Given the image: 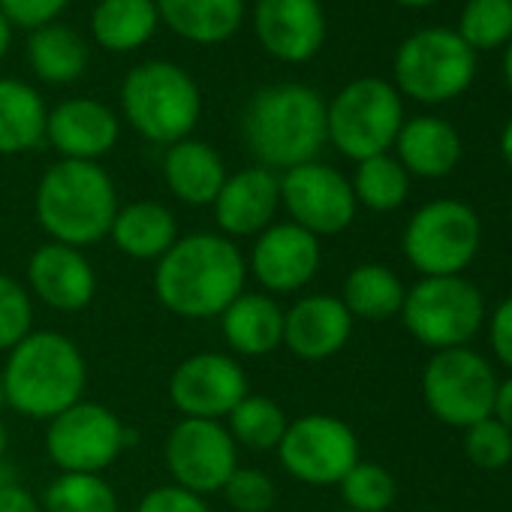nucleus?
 Here are the masks:
<instances>
[{"instance_id":"nucleus-44","label":"nucleus","mask_w":512,"mask_h":512,"mask_svg":"<svg viewBox=\"0 0 512 512\" xmlns=\"http://www.w3.org/2000/svg\"><path fill=\"white\" fill-rule=\"evenodd\" d=\"M500 154H503L506 166L512 169V118L506 121V127H503V133H500Z\"/></svg>"},{"instance_id":"nucleus-24","label":"nucleus","mask_w":512,"mask_h":512,"mask_svg":"<svg viewBox=\"0 0 512 512\" xmlns=\"http://www.w3.org/2000/svg\"><path fill=\"white\" fill-rule=\"evenodd\" d=\"M392 148L398 151V163L407 169V175L419 178H446L461 160L458 130L437 115L404 121Z\"/></svg>"},{"instance_id":"nucleus-17","label":"nucleus","mask_w":512,"mask_h":512,"mask_svg":"<svg viewBox=\"0 0 512 512\" xmlns=\"http://www.w3.org/2000/svg\"><path fill=\"white\" fill-rule=\"evenodd\" d=\"M253 34L284 64H308L326 43L320 0H256Z\"/></svg>"},{"instance_id":"nucleus-27","label":"nucleus","mask_w":512,"mask_h":512,"mask_svg":"<svg viewBox=\"0 0 512 512\" xmlns=\"http://www.w3.org/2000/svg\"><path fill=\"white\" fill-rule=\"evenodd\" d=\"M46 100L22 79H0V157H16L46 142Z\"/></svg>"},{"instance_id":"nucleus-36","label":"nucleus","mask_w":512,"mask_h":512,"mask_svg":"<svg viewBox=\"0 0 512 512\" xmlns=\"http://www.w3.org/2000/svg\"><path fill=\"white\" fill-rule=\"evenodd\" d=\"M34 332L31 293L10 275H0V353H10Z\"/></svg>"},{"instance_id":"nucleus-6","label":"nucleus","mask_w":512,"mask_h":512,"mask_svg":"<svg viewBox=\"0 0 512 512\" xmlns=\"http://www.w3.org/2000/svg\"><path fill=\"white\" fill-rule=\"evenodd\" d=\"M404 124V103L392 82L365 76L344 85L332 103H326L329 142L350 160L362 163L377 154H389Z\"/></svg>"},{"instance_id":"nucleus-12","label":"nucleus","mask_w":512,"mask_h":512,"mask_svg":"<svg viewBox=\"0 0 512 512\" xmlns=\"http://www.w3.org/2000/svg\"><path fill=\"white\" fill-rule=\"evenodd\" d=\"M275 452L293 479L305 485H338L359 461V437L338 416L308 413L287 425Z\"/></svg>"},{"instance_id":"nucleus-51","label":"nucleus","mask_w":512,"mask_h":512,"mask_svg":"<svg viewBox=\"0 0 512 512\" xmlns=\"http://www.w3.org/2000/svg\"><path fill=\"white\" fill-rule=\"evenodd\" d=\"M338 512H356V509H338Z\"/></svg>"},{"instance_id":"nucleus-40","label":"nucleus","mask_w":512,"mask_h":512,"mask_svg":"<svg viewBox=\"0 0 512 512\" xmlns=\"http://www.w3.org/2000/svg\"><path fill=\"white\" fill-rule=\"evenodd\" d=\"M136 512H211L205 497L187 491V488H178V485H160V488H151Z\"/></svg>"},{"instance_id":"nucleus-46","label":"nucleus","mask_w":512,"mask_h":512,"mask_svg":"<svg viewBox=\"0 0 512 512\" xmlns=\"http://www.w3.org/2000/svg\"><path fill=\"white\" fill-rule=\"evenodd\" d=\"M13 482H19V479H16V467L4 458V461H0V488H7V485H13Z\"/></svg>"},{"instance_id":"nucleus-48","label":"nucleus","mask_w":512,"mask_h":512,"mask_svg":"<svg viewBox=\"0 0 512 512\" xmlns=\"http://www.w3.org/2000/svg\"><path fill=\"white\" fill-rule=\"evenodd\" d=\"M398 7H407V10H425V7H434L437 0H392Z\"/></svg>"},{"instance_id":"nucleus-35","label":"nucleus","mask_w":512,"mask_h":512,"mask_svg":"<svg viewBox=\"0 0 512 512\" xmlns=\"http://www.w3.org/2000/svg\"><path fill=\"white\" fill-rule=\"evenodd\" d=\"M338 485H341V497L347 509H356V512H386L398 497L395 476L383 464L362 461V458L350 467V473Z\"/></svg>"},{"instance_id":"nucleus-42","label":"nucleus","mask_w":512,"mask_h":512,"mask_svg":"<svg viewBox=\"0 0 512 512\" xmlns=\"http://www.w3.org/2000/svg\"><path fill=\"white\" fill-rule=\"evenodd\" d=\"M0 512H43L40 500L19 482L0 488Z\"/></svg>"},{"instance_id":"nucleus-50","label":"nucleus","mask_w":512,"mask_h":512,"mask_svg":"<svg viewBox=\"0 0 512 512\" xmlns=\"http://www.w3.org/2000/svg\"><path fill=\"white\" fill-rule=\"evenodd\" d=\"M7 407V401H4V377H0V410Z\"/></svg>"},{"instance_id":"nucleus-32","label":"nucleus","mask_w":512,"mask_h":512,"mask_svg":"<svg viewBox=\"0 0 512 512\" xmlns=\"http://www.w3.org/2000/svg\"><path fill=\"white\" fill-rule=\"evenodd\" d=\"M350 184L356 202L377 214H389L401 208L410 193V175L392 154H377L356 163V175Z\"/></svg>"},{"instance_id":"nucleus-2","label":"nucleus","mask_w":512,"mask_h":512,"mask_svg":"<svg viewBox=\"0 0 512 512\" xmlns=\"http://www.w3.org/2000/svg\"><path fill=\"white\" fill-rule=\"evenodd\" d=\"M241 133L250 154L272 172L311 163L329 142L326 100L299 82L263 88L241 115Z\"/></svg>"},{"instance_id":"nucleus-16","label":"nucleus","mask_w":512,"mask_h":512,"mask_svg":"<svg viewBox=\"0 0 512 512\" xmlns=\"http://www.w3.org/2000/svg\"><path fill=\"white\" fill-rule=\"evenodd\" d=\"M323 263L320 238L308 229L287 223H272L253 238L247 269L253 272L256 284L272 296H287L305 290Z\"/></svg>"},{"instance_id":"nucleus-4","label":"nucleus","mask_w":512,"mask_h":512,"mask_svg":"<svg viewBox=\"0 0 512 512\" xmlns=\"http://www.w3.org/2000/svg\"><path fill=\"white\" fill-rule=\"evenodd\" d=\"M118 208L121 202L112 175L88 160L52 163L34 196V211L49 241L79 250L109 235Z\"/></svg>"},{"instance_id":"nucleus-26","label":"nucleus","mask_w":512,"mask_h":512,"mask_svg":"<svg viewBox=\"0 0 512 512\" xmlns=\"http://www.w3.org/2000/svg\"><path fill=\"white\" fill-rule=\"evenodd\" d=\"M160 22L196 46L226 43L244 22V0H154Z\"/></svg>"},{"instance_id":"nucleus-15","label":"nucleus","mask_w":512,"mask_h":512,"mask_svg":"<svg viewBox=\"0 0 512 512\" xmlns=\"http://www.w3.org/2000/svg\"><path fill=\"white\" fill-rule=\"evenodd\" d=\"M247 392L244 368L226 353H193L169 377V398L181 419L223 422Z\"/></svg>"},{"instance_id":"nucleus-19","label":"nucleus","mask_w":512,"mask_h":512,"mask_svg":"<svg viewBox=\"0 0 512 512\" xmlns=\"http://www.w3.org/2000/svg\"><path fill=\"white\" fill-rule=\"evenodd\" d=\"M28 287L31 293L64 314L85 311L97 296V272L85 250L70 244H40L28 260Z\"/></svg>"},{"instance_id":"nucleus-34","label":"nucleus","mask_w":512,"mask_h":512,"mask_svg":"<svg viewBox=\"0 0 512 512\" xmlns=\"http://www.w3.org/2000/svg\"><path fill=\"white\" fill-rule=\"evenodd\" d=\"M455 34L473 52L506 49L512 40V0H467Z\"/></svg>"},{"instance_id":"nucleus-10","label":"nucleus","mask_w":512,"mask_h":512,"mask_svg":"<svg viewBox=\"0 0 512 512\" xmlns=\"http://www.w3.org/2000/svg\"><path fill=\"white\" fill-rule=\"evenodd\" d=\"M428 410L452 428H470L494 416L497 377L494 368L473 350L455 347L431 356L422 374Z\"/></svg>"},{"instance_id":"nucleus-18","label":"nucleus","mask_w":512,"mask_h":512,"mask_svg":"<svg viewBox=\"0 0 512 512\" xmlns=\"http://www.w3.org/2000/svg\"><path fill=\"white\" fill-rule=\"evenodd\" d=\"M220 235L256 238L275 223L281 208V175L266 166H247L226 175L217 199L211 202Z\"/></svg>"},{"instance_id":"nucleus-9","label":"nucleus","mask_w":512,"mask_h":512,"mask_svg":"<svg viewBox=\"0 0 512 512\" xmlns=\"http://www.w3.org/2000/svg\"><path fill=\"white\" fill-rule=\"evenodd\" d=\"M401 320L422 347L437 353L455 350L467 347V341L482 329L485 302L482 293L461 275L422 278L413 290H407Z\"/></svg>"},{"instance_id":"nucleus-52","label":"nucleus","mask_w":512,"mask_h":512,"mask_svg":"<svg viewBox=\"0 0 512 512\" xmlns=\"http://www.w3.org/2000/svg\"><path fill=\"white\" fill-rule=\"evenodd\" d=\"M425 512H431V509H425Z\"/></svg>"},{"instance_id":"nucleus-11","label":"nucleus","mask_w":512,"mask_h":512,"mask_svg":"<svg viewBox=\"0 0 512 512\" xmlns=\"http://www.w3.org/2000/svg\"><path fill=\"white\" fill-rule=\"evenodd\" d=\"M124 422L97 401H79L49 419L46 452L61 473H103L130 443Z\"/></svg>"},{"instance_id":"nucleus-47","label":"nucleus","mask_w":512,"mask_h":512,"mask_svg":"<svg viewBox=\"0 0 512 512\" xmlns=\"http://www.w3.org/2000/svg\"><path fill=\"white\" fill-rule=\"evenodd\" d=\"M503 79H506V88L512 94V40L506 43V52H503Z\"/></svg>"},{"instance_id":"nucleus-33","label":"nucleus","mask_w":512,"mask_h":512,"mask_svg":"<svg viewBox=\"0 0 512 512\" xmlns=\"http://www.w3.org/2000/svg\"><path fill=\"white\" fill-rule=\"evenodd\" d=\"M40 506L43 512H118V494L103 473H58Z\"/></svg>"},{"instance_id":"nucleus-41","label":"nucleus","mask_w":512,"mask_h":512,"mask_svg":"<svg viewBox=\"0 0 512 512\" xmlns=\"http://www.w3.org/2000/svg\"><path fill=\"white\" fill-rule=\"evenodd\" d=\"M488 341L500 365L512 371V299L500 302L488 320Z\"/></svg>"},{"instance_id":"nucleus-22","label":"nucleus","mask_w":512,"mask_h":512,"mask_svg":"<svg viewBox=\"0 0 512 512\" xmlns=\"http://www.w3.org/2000/svg\"><path fill=\"white\" fill-rule=\"evenodd\" d=\"M226 344L238 356H269L284 347V308L269 293H241L217 317Z\"/></svg>"},{"instance_id":"nucleus-29","label":"nucleus","mask_w":512,"mask_h":512,"mask_svg":"<svg viewBox=\"0 0 512 512\" xmlns=\"http://www.w3.org/2000/svg\"><path fill=\"white\" fill-rule=\"evenodd\" d=\"M404 296H407V290L392 269H386L380 263H362L347 275L344 293L338 299L344 302V308L350 311L353 320L383 323V320H392L401 314Z\"/></svg>"},{"instance_id":"nucleus-5","label":"nucleus","mask_w":512,"mask_h":512,"mask_svg":"<svg viewBox=\"0 0 512 512\" xmlns=\"http://www.w3.org/2000/svg\"><path fill=\"white\" fill-rule=\"evenodd\" d=\"M127 124L148 142L175 145L190 139L202 115L199 85L187 70L169 61H148L127 73L121 85Z\"/></svg>"},{"instance_id":"nucleus-1","label":"nucleus","mask_w":512,"mask_h":512,"mask_svg":"<svg viewBox=\"0 0 512 512\" xmlns=\"http://www.w3.org/2000/svg\"><path fill=\"white\" fill-rule=\"evenodd\" d=\"M247 260L238 244L220 232H190L157 260L154 296L181 320L220 317L244 293Z\"/></svg>"},{"instance_id":"nucleus-25","label":"nucleus","mask_w":512,"mask_h":512,"mask_svg":"<svg viewBox=\"0 0 512 512\" xmlns=\"http://www.w3.org/2000/svg\"><path fill=\"white\" fill-rule=\"evenodd\" d=\"M109 238L124 256H130V260L157 263L178 241V220L163 202H151V199L127 202L118 208Z\"/></svg>"},{"instance_id":"nucleus-21","label":"nucleus","mask_w":512,"mask_h":512,"mask_svg":"<svg viewBox=\"0 0 512 512\" xmlns=\"http://www.w3.org/2000/svg\"><path fill=\"white\" fill-rule=\"evenodd\" d=\"M353 335V317L338 296H302L284 311V347L305 359L323 362L347 347Z\"/></svg>"},{"instance_id":"nucleus-28","label":"nucleus","mask_w":512,"mask_h":512,"mask_svg":"<svg viewBox=\"0 0 512 512\" xmlns=\"http://www.w3.org/2000/svg\"><path fill=\"white\" fill-rule=\"evenodd\" d=\"M160 25L154 0H100L91 13V37L106 52L142 49Z\"/></svg>"},{"instance_id":"nucleus-39","label":"nucleus","mask_w":512,"mask_h":512,"mask_svg":"<svg viewBox=\"0 0 512 512\" xmlns=\"http://www.w3.org/2000/svg\"><path fill=\"white\" fill-rule=\"evenodd\" d=\"M70 0H0V16L13 28L40 31L55 25V19L67 10Z\"/></svg>"},{"instance_id":"nucleus-23","label":"nucleus","mask_w":512,"mask_h":512,"mask_svg":"<svg viewBox=\"0 0 512 512\" xmlns=\"http://www.w3.org/2000/svg\"><path fill=\"white\" fill-rule=\"evenodd\" d=\"M226 163L202 139H181L166 148L163 154V178L169 193L193 208H205L217 199L226 181Z\"/></svg>"},{"instance_id":"nucleus-7","label":"nucleus","mask_w":512,"mask_h":512,"mask_svg":"<svg viewBox=\"0 0 512 512\" xmlns=\"http://www.w3.org/2000/svg\"><path fill=\"white\" fill-rule=\"evenodd\" d=\"M392 76L398 94L440 106L473 85L476 52L449 28H422L398 46Z\"/></svg>"},{"instance_id":"nucleus-8","label":"nucleus","mask_w":512,"mask_h":512,"mask_svg":"<svg viewBox=\"0 0 512 512\" xmlns=\"http://www.w3.org/2000/svg\"><path fill=\"white\" fill-rule=\"evenodd\" d=\"M482 223L476 211L458 199H434L422 205L404 229V256L422 278L461 275L479 253Z\"/></svg>"},{"instance_id":"nucleus-14","label":"nucleus","mask_w":512,"mask_h":512,"mask_svg":"<svg viewBox=\"0 0 512 512\" xmlns=\"http://www.w3.org/2000/svg\"><path fill=\"white\" fill-rule=\"evenodd\" d=\"M281 205L296 226L317 238L350 229L359 211L350 178L320 160L293 166L281 175Z\"/></svg>"},{"instance_id":"nucleus-3","label":"nucleus","mask_w":512,"mask_h":512,"mask_svg":"<svg viewBox=\"0 0 512 512\" xmlns=\"http://www.w3.org/2000/svg\"><path fill=\"white\" fill-rule=\"evenodd\" d=\"M4 401L19 416L49 422L79 404L88 386V362L64 332H31L7 353Z\"/></svg>"},{"instance_id":"nucleus-49","label":"nucleus","mask_w":512,"mask_h":512,"mask_svg":"<svg viewBox=\"0 0 512 512\" xmlns=\"http://www.w3.org/2000/svg\"><path fill=\"white\" fill-rule=\"evenodd\" d=\"M7 449H10V431H7L4 419H0V461L7 458Z\"/></svg>"},{"instance_id":"nucleus-38","label":"nucleus","mask_w":512,"mask_h":512,"mask_svg":"<svg viewBox=\"0 0 512 512\" xmlns=\"http://www.w3.org/2000/svg\"><path fill=\"white\" fill-rule=\"evenodd\" d=\"M232 512H269L275 506V479L260 467H235L220 491Z\"/></svg>"},{"instance_id":"nucleus-13","label":"nucleus","mask_w":512,"mask_h":512,"mask_svg":"<svg viewBox=\"0 0 512 512\" xmlns=\"http://www.w3.org/2000/svg\"><path fill=\"white\" fill-rule=\"evenodd\" d=\"M163 461L178 488L199 497L223 491L238 467V446L223 422L181 419L163 443Z\"/></svg>"},{"instance_id":"nucleus-30","label":"nucleus","mask_w":512,"mask_h":512,"mask_svg":"<svg viewBox=\"0 0 512 512\" xmlns=\"http://www.w3.org/2000/svg\"><path fill=\"white\" fill-rule=\"evenodd\" d=\"M88 46L85 40L67 25H46L31 31L28 40V61L34 73L46 85H70L88 67Z\"/></svg>"},{"instance_id":"nucleus-43","label":"nucleus","mask_w":512,"mask_h":512,"mask_svg":"<svg viewBox=\"0 0 512 512\" xmlns=\"http://www.w3.org/2000/svg\"><path fill=\"white\" fill-rule=\"evenodd\" d=\"M494 419L503 422L512 431V377L497 383V398H494Z\"/></svg>"},{"instance_id":"nucleus-20","label":"nucleus","mask_w":512,"mask_h":512,"mask_svg":"<svg viewBox=\"0 0 512 512\" xmlns=\"http://www.w3.org/2000/svg\"><path fill=\"white\" fill-rule=\"evenodd\" d=\"M121 136L118 115L91 97H73L58 103L46 121V142L61 154V160L97 163L106 157Z\"/></svg>"},{"instance_id":"nucleus-37","label":"nucleus","mask_w":512,"mask_h":512,"mask_svg":"<svg viewBox=\"0 0 512 512\" xmlns=\"http://www.w3.org/2000/svg\"><path fill=\"white\" fill-rule=\"evenodd\" d=\"M464 455L482 470H500L512 461V431L488 416L464 428Z\"/></svg>"},{"instance_id":"nucleus-45","label":"nucleus","mask_w":512,"mask_h":512,"mask_svg":"<svg viewBox=\"0 0 512 512\" xmlns=\"http://www.w3.org/2000/svg\"><path fill=\"white\" fill-rule=\"evenodd\" d=\"M10 46H13V25L0 16V58L10 52Z\"/></svg>"},{"instance_id":"nucleus-31","label":"nucleus","mask_w":512,"mask_h":512,"mask_svg":"<svg viewBox=\"0 0 512 512\" xmlns=\"http://www.w3.org/2000/svg\"><path fill=\"white\" fill-rule=\"evenodd\" d=\"M287 413L278 401L266 395H244L235 410L226 416V431L232 434L235 446L253 449V452H269L278 449L281 437L287 434Z\"/></svg>"}]
</instances>
